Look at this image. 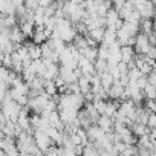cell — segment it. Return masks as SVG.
<instances>
[{"label": "cell", "mask_w": 156, "mask_h": 156, "mask_svg": "<svg viewBox=\"0 0 156 156\" xmlns=\"http://www.w3.org/2000/svg\"><path fill=\"white\" fill-rule=\"evenodd\" d=\"M151 48V43H150V37L144 32H139L138 37H136V41H135V51L136 54H144L147 55L148 49Z\"/></svg>", "instance_id": "cell-1"}, {"label": "cell", "mask_w": 156, "mask_h": 156, "mask_svg": "<svg viewBox=\"0 0 156 156\" xmlns=\"http://www.w3.org/2000/svg\"><path fill=\"white\" fill-rule=\"evenodd\" d=\"M144 95L147 100H156V86L147 84V87L144 89Z\"/></svg>", "instance_id": "cell-2"}, {"label": "cell", "mask_w": 156, "mask_h": 156, "mask_svg": "<svg viewBox=\"0 0 156 156\" xmlns=\"http://www.w3.org/2000/svg\"><path fill=\"white\" fill-rule=\"evenodd\" d=\"M147 80H148V84L156 86V69H153V70L147 75Z\"/></svg>", "instance_id": "cell-3"}, {"label": "cell", "mask_w": 156, "mask_h": 156, "mask_svg": "<svg viewBox=\"0 0 156 156\" xmlns=\"http://www.w3.org/2000/svg\"><path fill=\"white\" fill-rule=\"evenodd\" d=\"M55 3V0H40V8H49Z\"/></svg>", "instance_id": "cell-4"}, {"label": "cell", "mask_w": 156, "mask_h": 156, "mask_svg": "<svg viewBox=\"0 0 156 156\" xmlns=\"http://www.w3.org/2000/svg\"><path fill=\"white\" fill-rule=\"evenodd\" d=\"M153 31L156 32V16L153 17Z\"/></svg>", "instance_id": "cell-5"}]
</instances>
